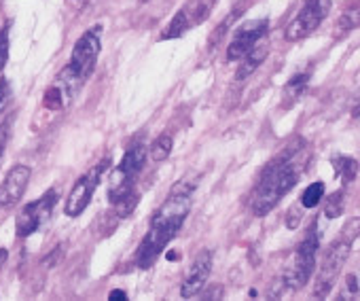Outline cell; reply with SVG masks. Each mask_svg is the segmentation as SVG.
<instances>
[{
	"label": "cell",
	"instance_id": "obj_9",
	"mask_svg": "<svg viewBox=\"0 0 360 301\" xmlns=\"http://www.w3.org/2000/svg\"><path fill=\"white\" fill-rule=\"evenodd\" d=\"M58 200H60V193L58 189H49L47 193H43L39 200L26 204L20 212H18V219H15V236L20 240L32 236L34 231H39L53 214V208L58 206Z\"/></svg>",
	"mask_w": 360,
	"mask_h": 301
},
{
	"label": "cell",
	"instance_id": "obj_8",
	"mask_svg": "<svg viewBox=\"0 0 360 301\" xmlns=\"http://www.w3.org/2000/svg\"><path fill=\"white\" fill-rule=\"evenodd\" d=\"M219 0H187V3L176 11V15L167 22V26L161 32V41H172L185 37L189 30L202 26L210 13L214 11Z\"/></svg>",
	"mask_w": 360,
	"mask_h": 301
},
{
	"label": "cell",
	"instance_id": "obj_22",
	"mask_svg": "<svg viewBox=\"0 0 360 301\" xmlns=\"http://www.w3.org/2000/svg\"><path fill=\"white\" fill-rule=\"evenodd\" d=\"M11 129H13V121L7 119L0 123V164L5 160V150L9 146V140H11Z\"/></svg>",
	"mask_w": 360,
	"mask_h": 301
},
{
	"label": "cell",
	"instance_id": "obj_21",
	"mask_svg": "<svg viewBox=\"0 0 360 301\" xmlns=\"http://www.w3.org/2000/svg\"><path fill=\"white\" fill-rule=\"evenodd\" d=\"M9 30H11V24H5L0 28V72L5 70L9 62Z\"/></svg>",
	"mask_w": 360,
	"mask_h": 301
},
{
	"label": "cell",
	"instance_id": "obj_4",
	"mask_svg": "<svg viewBox=\"0 0 360 301\" xmlns=\"http://www.w3.org/2000/svg\"><path fill=\"white\" fill-rule=\"evenodd\" d=\"M360 236V219H352L343 225L341 233L328 244L324 257H322V263H320V269L316 274V282H314V297L316 299H324L333 286L337 284L339 276H341V269L343 265L347 263V257L352 252V246H354V240Z\"/></svg>",
	"mask_w": 360,
	"mask_h": 301
},
{
	"label": "cell",
	"instance_id": "obj_15",
	"mask_svg": "<svg viewBox=\"0 0 360 301\" xmlns=\"http://www.w3.org/2000/svg\"><path fill=\"white\" fill-rule=\"evenodd\" d=\"M309 79H311V66L309 68H303L299 72H295L286 85H284V91H282V106L284 108H290L309 87Z\"/></svg>",
	"mask_w": 360,
	"mask_h": 301
},
{
	"label": "cell",
	"instance_id": "obj_6",
	"mask_svg": "<svg viewBox=\"0 0 360 301\" xmlns=\"http://www.w3.org/2000/svg\"><path fill=\"white\" fill-rule=\"evenodd\" d=\"M146 146L144 142H134L117 166V170L110 174V185H108V202L115 204L123 196L131 193L136 189V181L146 164Z\"/></svg>",
	"mask_w": 360,
	"mask_h": 301
},
{
	"label": "cell",
	"instance_id": "obj_26",
	"mask_svg": "<svg viewBox=\"0 0 360 301\" xmlns=\"http://www.w3.org/2000/svg\"><path fill=\"white\" fill-rule=\"evenodd\" d=\"M108 299H110V301H125V299H127V293L121 290V288H115V290L108 295Z\"/></svg>",
	"mask_w": 360,
	"mask_h": 301
},
{
	"label": "cell",
	"instance_id": "obj_12",
	"mask_svg": "<svg viewBox=\"0 0 360 301\" xmlns=\"http://www.w3.org/2000/svg\"><path fill=\"white\" fill-rule=\"evenodd\" d=\"M210 271H212V250L204 248L198 252V257L193 259L191 267L187 269V274L183 278V284H180V297H185V299L198 297L206 288Z\"/></svg>",
	"mask_w": 360,
	"mask_h": 301
},
{
	"label": "cell",
	"instance_id": "obj_23",
	"mask_svg": "<svg viewBox=\"0 0 360 301\" xmlns=\"http://www.w3.org/2000/svg\"><path fill=\"white\" fill-rule=\"evenodd\" d=\"M11 102V87L7 79H0V113L7 108V104Z\"/></svg>",
	"mask_w": 360,
	"mask_h": 301
},
{
	"label": "cell",
	"instance_id": "obj_28",
	"mask_svg": "<svg viewBox=\"0 0 360 301\" xmlns=\"http://www.w3.org/2000/svg\"><path fill=\"white\" fill-rule=\"evenodd\" d=\"M138 3H140V5H146V3H148V0H138Z\"/></svg>",
	"mask_w": 360,
	"mask_h": 301
},
{
	"label": "cell",
	"instance_id": "obj_13",
	"mask_svg": "<svg viewBox=\"0 0 360 301\" xmlns=\"http://www.w3.org/2000/svg\"><path fill=\"white\" fill-rule=\"evenodd\" d=\"M30 177H32V170L28 166H13L5 181L0 183V210H9L13 206H18L30 185Z\"/></svg>",
	"mask_w": 360,
	"mask_h": 301
},
{
	"label": "cell",
	"instance_id": "obj_20",
	"mask_svg": "<svg viewBox=\"0 0 360 301\" xmlns=\"http://www.w3.org/2000/svg\"><path fill=\"white\" fill-rule=\"evenodd\" d=\"M343 200H345V193L343 189L341 191H335L326 198V206H324V217L326 219H339L343 214Z\"/></svg>",
	"mask_w": 360,
	"mask_h": 301
},
{
	"label": "cell",
	"instance_id": "obj_5",
	"mask_svg": "<svg viewBox=\"0 0 360 301\" xmlns=\"http://www.w3.org/2000/svg\"><path fill=\"white\" fill-rule=\"evenodd\" d=\"M318 248H320V231H318V219H314L309 223L305 236L297 244V248L292 252L290 267L286 269V274L282 278V284L286 290H299L309 282V278L316 269Z\"/></svg>",
	"mask_w": 360,
	"mask_h": 301
},
{
	"label": "cell",
	"instance_id": "obj_17",
	"mask_svg": "<svg viewBox=\"0 0 360 301\" xmlns=\"http://www.w3.org/2000/svg\"><path fill=\"white\" fill-rule=\"evenodd\" d=\"M330 166L335 168V172H337V177L341 179L343 185H349L352 181H356L358 168H360V164L349 155H335L330 160Z\"/></svg>",
	"mask_w": 360,
	"mask_h": 301
},
{
	"label": "cell",
	"instance_id": "obj_24",
	"mask_svg": "<svg viewBox=\"0 0 360 301\" xmlns=\"http://www.w3.org/2000/svg\"><path fill=\"white\" fill-rule=\"evenodd\" d=\"M349 115H352V119H360V89L354 94V98H352V102H349Z\"/></svg>",
	"mask_w": 360,
	"mask_h": 301
},
{
	"label": "cell",
	"instance_id": "obj_3",
	"mask_svg": "<svg viewBox=\"0 0 360 301\" xmlns=\"http://www.w3.org/2000/svg\"><path fill=\"white\" fill-rule=\"evenodd\" d=\"M102 51V41H100V28H91L81 34V39L75 43V49L70 53L68 64L62 68V72L56 79V85L64 91L68 102L77 98L81 87L89 81L98 66V58Z\"/></svg>",
	"mask_w": 360,
	"mask_h": 301
},
{
	"label": "cell",
	"instance_id": "obj_16",
	"mask_svg": "<svg viewBox=\"0 0 360 301\" xmlns=\"http://www.w3.org/2000/svg\"><path fill=\"white\" fill-rule=\"evenodd\" d=\"M267 53H269V45H267V41L263 39L257 47H252L242 60H240V68H238V72H236V79L238 81H244V79H248L255 70H259V66L267 60Z\"/></svg>",
	"mask_w": 360,
	"mask_h": 301
},
{
	"label": "cell",
	"instance_id": "obj_10",
	"mask_svg": "<svg viewBox=\"0 0 360 301\" xmlns=\"http://www.w3.org/2000/svg\"><path fill=\"white\" fill-rule=\"evenodd\" d=\"M328 11H330V0H305L299 13L295 15V20L286 26L284 39L292 41V43L307 39L309 34H314L320 28V24L326 20Z\"/></svg>",
	"mask_w": 360,
	"mask_h": 301
},
{
	"label": "cell",
	"instance_id": "obj_1",
	"mask_svg": "<svg viewBox=\"0 0 360 301\" xmlns=\"http://www.w3.org/2000/svg\"><path fill=\"white\" fill-rule=\"evenodd\" d=\"M195 187H198V181H191V179H183L172 187L169 196L150 217L148 229L136 248V267L150 269L155 261L161 257V252L167 248V244L178 236L180 229H183L187 217L191 214Z\"/></svg>",
	"mask_w": 360,
	"mask_h": 301
},
{
	"label": "cell",
	"instance_id": "obj_19",
	"mask_svg": "<svg viewBox=\"0 0 360 301\" xmlns=\"http://www.w3.org/2000/svg\"><path fill=\"white\" fill-rule=\"evenodd\" d=\"M322 198H324V183L322 181H316V183H311L303 191V196H301V208L311 210V208H316L322 202Z\"/></svg>",
	"mask_w": 360,
	"mask_h": 301
},
{
	"label": "cell",
	"instance_id": "obj_2",
	"mask_svg": "<svg viewBox=\"0 0 360 301\" xmlns=\"http://www.w3.org/2000/svg\"><path fill=\"white\" fill-rule=\"evenodd\" d=\"M303 148H305L303 140L290 142L261 170L259 181L248 200V206L255 217L269 214L295 189V185L301 179L299 160L303 158Z\"/></svg>",
	"mask_w": 360,
	"mask_h": 301
},
{
	"label": "cell",
	"instance_id": "obj_18",
	"mask_svg": "<svg viewBox=\"0 0 360 301\" xmlns=\"http://www.w3.org/2000/svg\"><path fill=\"white\" fill-rule=\"evenodd\" d=\"M172 146H174V138H172L169 134H161V136L153 142V146H150V150H148V155H150L155 162H165V160L172 155Z\"/></svg>",
	"mask_w": 360,
	"mask_h": 301
},
{
	"label": "cell",
	"instance_id": "obj_11",
	"mask_svg": "<svg viewBox=\"0 0 360 301\" xmlns=\"http://www.w3.org/2000/svg\"><path fill=\"white\" fill-rule=\"evenodd\" d=\"M267 32H269V22L265 18L248 22L242 28H238L227 47V60L240 62L252 47H257L263 39H267Z\"/></svg>",
	"mask_w": 360,
	"mask_h": 301
},
{
	"label": "cell",
	"instance_id": "obj_14",
	"mask_svg": "<svg viewBox=\"0 0 360 301\" xmlns=\"http://www.w3.org/2000/svg\"><path fill=\"white\" fill-rule=\"evenodd\" d=\"M358 26H360V0H347L341 9V13H339V18H337V22H335L333 37L343 39L352 30H356Z\"/></svg>",
	"mask_w": 360,
	"mask_h": 301
},
{
	"label": "cell",
	"instance_id": "obj_7",
	"mask_svg": "<svg viewBox=\"0 0 360 301\" xmlns=\"http://www.w3.org/2000/svg\"><path fill=\"white\" fill-rule=\"evenodd\" d=\"M110 164H112V160H110V155H106L91 170H87L83 177L77 179V183L72 185V189H70V193L66 198V204H64L66 217H72L75 219V217H81L85 212V208L94 200V193H96V189H98L104 172H108Z\"/></svg>",
	"mask_w": 360,
	"mask_h": 301
},
{
	"label": "cell",
	"instance_id": "obj_27",
	"mask_svg": "<svg viewBox=\"0 0 360 301\" xmlns=\"http://www.w3.org/2000/svg\"><path fill=\"white\" fill-rule=\"evenodd\" d=\"M7 257H9L7 248H0V267H3V265L7 263Z\"/></svg>",
	"mask_w": 360,
	"mask_h": 301
},
{
	"label": "cell",
	"instance_id": "obj_25",
	"mask_svg": "<svg viewBox=\"0 0 360 301\" xmlns=\"http://www.w3.org/2000/svg\"><path fill=\"white\" fill-rule=\"evenodd\" d=\"M62 255H64V246H58L56 250H51V252L43 259V263H45V265H53V263H58V261H60V257H62Z\"/></svg>",
	"mask_w": 360,
	"mask_h": 301
}]
</instances>
